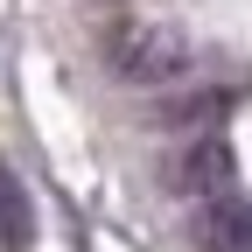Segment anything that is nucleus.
Returning <instances> with one entry per match:
<instances>
[{
    "mask_svg": "<svg viewBox=\"0 0 252 252\" xmlns=\"http://www.w3.org/2000/svg\"><path fill=\"white\" fill-rule=\"evenodd\" d=\"M112 70L126 84H168V77H182V42L154 35V28H126L112 42Z\"/></svg>",
    "mask_w": 252,
    "mask_h": 252,
    "instance_id": "f257e3e1",
    "label": "nucleus"
},
{
    "mask_svg": "<svg viewBox=\"0 0 252 252\" xmlns=\"http://www.w3.org/2000/svg\"><path fill=\"white\" fill-rule=\"evenodd\" d=\"M196 238H203V252H252V210L238 196L196 203Z\"/></svg>",
    "mask_w": 252,
    "mask_h": 252,
    "instance_id": "f03ea898",
    "label": "nucleus"
},
{
    "mask_svg": "<svg viewBox=\"0 0 252 252\" xmlns=\"http://www.w3.org/2000/svg\"><path fill=\"white\" fill-rule=\"evenodd\" d=\"M182 189H189L196 203H224V196H231V147H224V140H196L189 161H182Z\"/></svg>",
    "mask_w": 252,
    "mask_h": 252,
    "instance_id": "7ed1b4c3",
    "label": "nucleus"
},
{
    "mask_svg": "<svg viewBox=\"0 0 252 252\" xmlns=\"http://www.w3.org/2000/svg\"><path fill=\"white\" fill-rule=\"evenodd\" d=\"M0 245H7V252L35 245V203H28V182L14 168H0Z\"/></svg>",
    "mask_w": 252,
    "mask_h": 252,
    "instance_id": "20e7f679",
    "label": "nucleus"
}]
</instances>
